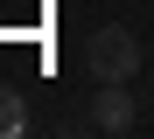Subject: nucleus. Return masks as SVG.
Returning a JSON list of instances; mask_svg holds the SVG:
<instances>
[{"label": "nucleus", "instance_id": "f257e3e1", "mask_svg": "<svg viewBox=\"0 0 154 139\" xmlns=\"http://www.w3.org/2000/svg\"><path fill=\"white\" fill-rule=\"evenodd\" d=\"M84 70H91V83H133L140 77V35L119 28V21L91 28L84 35Z\"/></svg>", "mask_w": 154, "mask_h": 139}, {"label": "nucleus", "instance_id": "7ed1b4c3", "mask_svg": "<svg viewBox=\"0 0 154 139\" xmlns=\"http://www.w3.org/2000/svg\"><path fill=\"white\" fill-rule=\"evenodd\" d=\"M21 125H28V104H21V91H14V83H0V139H14Z\"/></svg>", "mask_w": 154, "mask_h": 139}, {"label": "nucleus", "instance_id": "f03ea898", "mask_svg": "<svg viewBox=\"0 0 154 139\" xmlns=\"http://www.w3.org/2000/svg\"><path fill=\"white\" fill-rule=\"evenodd\" d=\"M91 125H98V132H126V125H133V97H126V83H98Z\"/></svg>", "mask_w": 154, "mask_h": 139}]
</instances>
